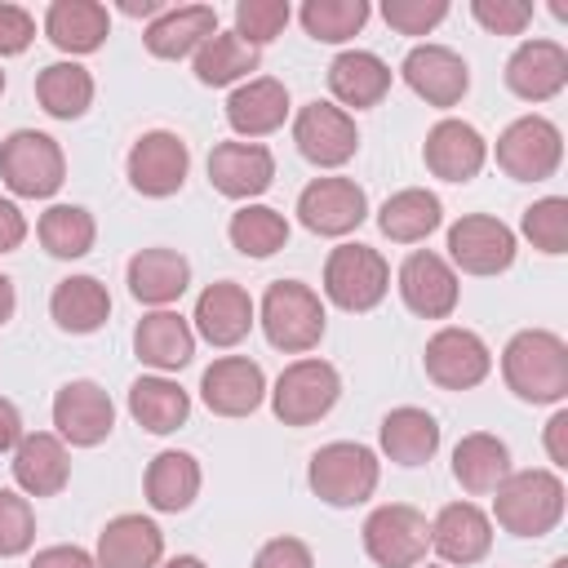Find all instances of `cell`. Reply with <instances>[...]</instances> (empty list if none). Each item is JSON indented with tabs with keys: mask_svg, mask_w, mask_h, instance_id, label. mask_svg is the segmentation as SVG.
<instances>
[{
	"mask_svg": "<svg viewBox=\"0 0 568 568\" xmlns=\"http://www.w3.org/2000/svg\"><path fill=\"white\" fill-rule=\"evenodd\" d=\"M506 390L524 404H564L568 399V342L550 328H524L501 351Z\"/></svg>",
	"mask_w": 568,
	"mask_h": 568,
	"instance_id": "1",
	"label": "cell"
},
{
	"mask_svg": "<svg viewBox=\"0 0 568 568\" xmlns=\"http://www.w3.org/2000/svg\"><path fill=\"white\" fill-rule=\"evenodd\" d=\"M568 506V488L559 470L532 466V470H510L493 488V519L510 537H546L559 528Z\"/></svg>",
	"mask_w": 568,
	"mask_h": 568,
	"instance_id": "2",
	"label": "cell"
},
{
	"mask_svg": "<svg viewBox=\"0 0 568 568\" xmlns=\"http://www.w3.org/2000/svg\"><path fill=\"white\" fill-rule=\"evenodd\" d=\"M257 324L266 333V342L284 355H306L320 346L324 328H328V311L324 297L302 284V280H275L266 284L262 302H257Z\"/></svg>",
	"mask_w": 568,
	"mask_h": 568,
	"instance_id": "3",
	"label": "cell"
},
{
	"mask_svg": "<svg viewBox=\"0 0 568 568\" xmlns=\"http://www.w3.org/2000/svg\"><path fill=\"white\" fill-rule=\"evenodd\" d=\"M377 479H382V462L359 439H333V444L315 448L311 453V466H306L311 493L324 506H337V510L364 506L377 493Z\"/></svg>",
	"mask_w": 568,
	"mask_h": 568,
	"instance_id": "4",
	"label": "cell"
},
{
	"mask_svg": "<svg viewBox=\"0 0 568 568\" xmlns=\"http://www.w3.org/2000/svg\"><path fill=\"white\" fill-rule=\"evenodd\" d=\"M266 395H271L275 422H284V426H315L342 399V373L328 359H320V355H302V359L284 364V373L275 377V386Z\"/></svg>",
	"mask_w": 568,
	"mask_h": 568,
	"instance_id": "5",
	"label": "cell"
},
{
	"mask_svg": "<svg viewBox=\"0 0 568 568\" xmlns=\"http://www.w3.org/2000/svg\"><path fill=\"white\" fill-rule=\"evenodd\" d=\"M0 182L18 200H49L67 182V155L58 138L40 129H13L0 142Z\"/></svg>",
	"mask_w": 568,
	"mask_h": 568,
	"instance_id": "6",
	"label": "cell"
},
{
	"mask_svg": "<svg viewBox=\"0 0 568 568\" xmlns=\"http://www.w3.org/2000/svg\"><path fill=\"white\" fill-rule=\"evenodd\" d=\"M390 293V266L373 244H337L324 257V297L346 311V315H364L373 306H382V297Z\"/></svg>",
	"mask_w": 568,
	"mask_h": 568,
	"instance_id": "7",
	"label": "cell"
},
{
	"mask_svg": "<svg viewBox=\"0 0 568 568\" xmlns=\"http://www.w3.org/2000/svg\"><path fill=\"white\" fill-rule=\"evenodd\" d=\"M493 160L515 182H546L564 164V133L546 115H519L497 133Z\"/></svg>",
	"mask_w": 568,
	"mask_h": 568,
	"instance_id": "8",
	"label": "cell"
},
{
	"mask_svg": "<svg viewBox=\"0 0 568 568\" xmlns=\"http://www.w3.org/2000/svg\"><path fill=\"white\" fill-rule=\"evenodd\" d=\"M364 555L377 568H417L430 550V524L417 506L408 501H386L377 510H368L364 528H359Z\"/></svg>",
	"mask_w": 568,
	"mask_h": 568,
	"instance_id": "9",
	"label": "cell"
},
{
	"mask_svg": "<svg viewBox=\"0 0 568 568\" xmlns=\"http://www.w3.org/2000/svg\"><path fill=\"white\" fill-rule=\"evenodd\" d=\"M124 173H129V186L146 200H169L186 186V173H191V146L173 133V129H146L129 155H124Z\"/></svg>",
	"mask_w": 568,
	"mask_h": 568,
	"instance_id": "10",
	"label": "cell"
},
{
	"mask_svg": "<svg viewBox=\"0 0 568 568\" xmlns=\"http://www.w3.org/2000/svg\"><path fill=\"white\" fill-rule=\"evenodd\" d=\"M368 217V195L355 178H342V173H328V178H311L297 195V222L311 231V235H328V240H342L351 231H359Z\"/></svg>",
	"mask_w": 568,
	"mask_h": 568,
	"instance_id": "11",
	"label": "cell"
},
{
	"mask_svg": "<svg viewBox=\"0 0 568 568\" xmlns=\"http://www.w3.org/2000/svg\"><path fill=\"white\" fill-rule=\"evenodd\" d=\"M293 142H297V155L315 169H342L346 160H355L359 151V129H355V115L342 111L337 102H306L297 106L293 115Z\"/></svg>",
	"mask_w": 568,
	"mask_h": 568,
	"instance_id": "12",
	"label": "cell"
},
{
	"mask_svg": "<svg viewBox=\"0 0 568 568\" xmlns=\"http://www.w3.org/2000/svg\"><path fill=\"white\" fill-rule=\"evenodd\" d=\"M515 231L493 213H462L448 226V266L462 275H501L515 262Z\"/></svg>",
	"mask_w": 568,
	"mask_h": 568,
	"instance_id": "13",
	"label": "cell"
},
{
	"mask_svg": "<svg viewBox=\"0 0 568 568\" xmlns=\"http://www.w3.org/2000/svg\"><path fill=\"white\" fill-rule=\"evenodd\" d=\"M422 368L439 390H475L493 373V351L479 333L444 324L422 351Z\"/></svg>",
	"mask_w": 568,
	"mask_h": 568,
	"instance_id": "14",
	"label": "cell"
},
{
	"mask_svg": "<svg viewBox=\"0 0 568 568\" xmlns=\"http://www.w3.org/2000/svg\"><path fill=\"white\" fill-rule=\"evenodd\" d=\"M395 288H399L404 306L422 320H448L457 311V297H462L457 271L435 248H413L395 271Z\"/></svg>",
	"mask_w": 568,
	"mask_h": 568,
	"instance_id": "15",
	"label": "cell"
},
{
	"mask_svg": "<svg viewBox=\"0 0 568 568\" xmlns=\"http://www.w3.org/2000/svg\"><path fill=\"white\" fill-rule=\"evenodd\" d=\"M115 430V404L93 377H75L53 395V435L71 448H98Z\"/></svg>",
	"mask_w": 568,
	"mask_h": 568,
	"instance_id": "16",
	"label": "cell"
},
{
	"mask_svg": "<svg viewBox=\"0 0 568 568\" xmlns=\"http://www.w3.org/2000/svg\"><path fill=\"white\" fill-rule=\"evenodd\" d=\"M399 75L426 106H439V111L457 106L470 89V67L448 44H413L399 62Z\"/></svg>",
	"mask_w": 568,
	"mask_h": 568,
	"instance_id": "17",
	"label": "cell"
},
{
	"mask_svg": "<svg viewBox=\"0 0 568 568\" xmlns=\"http://www.w3.org/2000/svg\"><path fill=\"white\" fill-rule=\"evenodd\" d=\"M253 324H257V306H253L248 288L235 284V280H217V284H209V288L195 297L191 328H195V337H204V342L217 346V351L240 346V342L253 333Z\"/></svg>",
	"mask_w": 568,
	"mask_h": 568,
	"instance_id": "18",
	"label": "cell"
},
{
	"mask_svg": "<svg viewBox=\"0 0 568 568\" xmlns=\"http://www.w3.org/2000/svg\"><path fill=\"white\" fill-rule=\"evenodd\" d=\"M200 399L213 417H248L266 399V373L248 355H222L200 373Z\"/></svg>",
	"mask_w": 568,
	"mask_h": 568,
	"instance_id": "19",
	"label": "cell"
},
{
	"mask_svg": "<svg viewBox=\"0 0 568 568\" xmlns=\"http://www.w3.org/2000/svg\"><path fill=\"white\" fill-rule=\"evenodd\" d=\"M501 80L519 102H550L568 89V49L559 40H546V36L524 40L506 58Z\"/></svg>",
	"mask_w": 568,
	"mask_h": 568,
	"instance_id": "20",
	"label": "cell"
},
{
	"mask_svg": "<svg viewBox=\"0 0 568 568\" xmlns=\"http://www.w3.org/2000/svg\"><path fill=\"white\" fill-rule=\"evenodd\" d=\"M422 160H426V173L439 178V182H470L488 164V142L475 124H466L457 115H444V120L430 124Z\"/></svg>",
	"mask_w": 568,
	"mask_h": 568,
	"instance_id": "21",
	"label": "cell"
},
{
	"mask_svg": "<svg viewBox=\"0 0 568 568\" xmlns=\"http://www.w3.org/2000/svg\"><path fill=\"white\" fill-rule=\"evenodd\" d=\"M209 182L217 195L253 204L275 182V155L262 142H217L209 151Z\"/></svg>",
	"mask_w": 568,
	"mask_h": 568,
	"instance_id": "22",
	"label": "cell"
},
{
	"mask_svg": "<svg viewBox=\"0 0 568 568\" xmlns=\"http://www.w3.org/2000/svg\"><path fill=\"white\" fill-rule=\"evenodd\" d=\"M430 550L453 568H470L493 550V519L475 501H448L430 519Z\"/></svg>",
	"mask_w": 568,
	"mask_h": 568,
	"instance_id": "23",
	"label": "cell"
},
{
	"mask_svg": "<svg viewBox=\"0 0 568 568\" xmlns=\"http://www.w3.org/2000/svg\"><path fill=\"white\" fill-rule=\"evenodd\" d=\"M124 284L133 293V302L151 306V311H164L173 306L186 288H191V262L178 253V248H164V244H151V248H138L124 266Z\"/></svg>",
	"mask_w": 568,
	"mask_h": 568,
	"instance_id": "24",
	"label": "cell"
},
{
	"mask_svg": "<svg viewBox=\"0 0 568 568\" xmlns=\"http://www.w3.org/2000/svg\"><path fill=\"white\" fill-rule=\"evenodd\" d=\"M209 36H217V9L213 4H169L160 18H151L142 27V44L160 62L195 58V49Z\"/></svg>",
	"mask_w": 568,
	"mask_h": 568,
	"instance_id": "25",
	"label": "cell"
},
{
	"mask_svg": "<svg viewBox=\"0 0 568 568\" xmlns=\"http://www.w3.org/2000/svg\"><path fill=\"white\" fill-rule=\"evenodd\" d=\"M133 355L155 373H178L195 359V328L182 311H146L133 328Z\"/></svg>",
	"mask_w": 568,
	"mask_h": 568,
	"instance_id": "26",
	"label": "cell"
},
{
	"mask_svg": "<svg viewBox=\"0 0 568 568\" xmlns=\"http://www.w3.org/2000/svg\"><path fill=\"white\" fill-rule=\"evenodd\" d=\"M13 484L22 497H58L71 479V453L53 430H31L13 448Z\"/></svg>",
	"mask_w": 568,
	"mask_h": 568,
	"instance_id": "27",
	"label": "cell"
},
{
	"mask_svg": "<svg viewBox=\"0 0 568 568\" xmlns=\"http://www.w3.org/2000/svg\"><path fill=\"white\" fill-rule=\"evenodd\" d=\"M98 568H160L164 564V532L151 515H115L98 532L93 550Z\"/></svg>",
	"mask_w": 568,
	"mask_h": 568,
	"instance_id": "28",
	"label": "cell"
},
{
	"mask_svg": "<svg viewBox=\"0 0 568 568\" xmlns=\"http://www.w3.org/2000/svg\"><path fill=\"white\" fill-rule=\"evenodd\" d=\"M288 111H293V106H288V89H284V80H275V75H253V80L235 84L231 98H226V124H231L244 142H257V138L284 129Z\"/></svg>",
	"mask_w": 568,
	"mask_h": 568,
	"instance_id": "29",
	"label": "cell"
},
{
	"mask_svg": "<svg viewBox=\"0 0 568 568\" xmlns=\"http://www.w3.org/2000/svg\"><path fill=\"white\" fill-rule=\"evenodd\" d=\"M44 36L58 53H67L71 62L84 53H98L111 36V13L98 0H53L44 9Z\"/></svg>",
	"mask_w": 568,
	"mask_h": 568,
	"instance_id": "30",
	"label": "cell"
},
{
	"mask_svg": "<svg viewBox=\"0 0 568 568\" xmlns=\"http://www.w3.org/2000/svg\"><path fill=\"white\" fill-rule=\"evenodd\" d=\"M328 93L342 111H368L390 93V67L373 49H342L328 62Z\"/></svg>",
	"mask_w": 568,
	"mask_h": 568,
	"instance_id": "31",
	"label": "cell"
},
{
	"mask_svg": "<svg viewBox=\"0 0 568 568\" xmlns=\"http://www.w3.org/2000/svg\"><path fill=\"white\" fill-rule=\"evenodd\" d=\"M200 484H204V470L195 462V453L186 448H164L146 462V475H142V493H146V506L160 510V515H178L186 510L195 497H200Z\"/></svg>",
	"mask_w": 568,
	"mask_h": 568,
	"instance_id": "32",
	"label": "cell"
},
{
	"mask_svg": "<svg viewBox=\"0 0 568 568\" xmlns=\"http://www.w3.org/2000/svg\"><path fill=\"white\" fill-rule=\"evenodd\" d=\"M49 315L62 333L89 337L111 320V293L98 275H67L49 293Z\"/></svg>",
	"mask_w": 568,
	"mask_h": 568,
	"instance_id": "33",
	"label": "cell"
},
{
	"mask_svg": "<svg viewBox=\"0 0 568 568\" xmlns=\"http://www.w3.org/2000/svg\"><path fill=\"white\" fill-rule=\"evenodd\" d=\"M377 444L395 466H426L439 453V422L417 404H399L382 417Z\"/></svg>",
	"mask_w": 568,
	"mask_h": 568,
	"instance_id": "34",
	"label": "cell"
},
{
	"mask_svg": "<svg viewBox=\"0 0 568 568\" xmlns=\"http://www.w3.org/2000/svg\"><path fill=\"white\" fill-rule=\"evenodd\" d=\"M129 417L151 435H173L191 417V395L164 373H142L129 386Z\"/></svg>",
	"mask_w": 568,
	"mask_h": 568,
	"instance_id": "35",
	"label": "cell"
},
{
	"mask_svg": "<svg viewBox=\"0 0 568 568\" xmlns=\"http://www.w3.org/2000/svg\"><path fill=\"white\" fill-rule=\"evenodd\" d=\"M506 475H510L506 439H497L488 430H470V435L457 439V448H453V479L462 484V493L488 497Z\"/></svg>",
	"mask_w": 568,
	"mask_h": 568,
	"instance_id": "36",
	"label": "cell"
},
{
	"mask_svg": "<svg viewBox=\"0 0 568 568\" xmlns=\"http://www.w3.org/2000/svg\"><path fill=\"white\" fill-rule=\"evenodd\" d=\"M439 222H444V204L426 186H404L386 195L377 209V231L395 244H422L430 231H439Z\"/></svg>",
	"mask_w": 568,
	"mask_h": 568,
	"instance_id": "37",
	"label": "cell"
},
{
	"mask_svg": "<svg viewBox=\"0 0 568 568\" xmlns=\"http://www.w3.org/2000/svg\"><path fill=\"white\" fill-rule=\"evenodd\" d=\"M191 67H195V80H200V84L226 89V84L253 80V71L262 67V49H253V44L240 40L235 31H222V27H217V36H209V40L195 49Z\"/></svg>",
	"mask_w": 568,
	"mask_h": 568,
	"instance_id": "38",
	"label": "cell"
},
{
	"mask_svg": "<svg viewBox=\"0 0 568 568\" xmlns=\"http://www.w3.org/2000/svg\"><path fill=\"white\" fill-rule=\"evenodd\" d=\"M36 102L53 120H80L93 106V75L80 62H49L36 71Z\"/></svg>",
	"mask_w": 568,
	"mask_h": 568,
	"instance_id": "39",
	"label": "cell"
},
{
	"mask_svg": "<svg viewBox=\"0 0 568 568\" xmlns=\"http://www.w3.org/2000/svg\"><path fill=\"white\" fill-rule=\"evenodd\" d=\"M36 240L44 244L49 257H62V262H75L93 248L98 240V222L84 204H49L36 222Z\"/></svg>",
	"mask_w": 568,
	"mask_h": 568,
	"instance_id": "40",
	"label": "cell"
},
{
	"mask_svg": "<svg viewBox=\"0 0 568 568\" xmlns=\"http://www.w3.org/2000/svg\"><path fill=\"white\" fill-rule=\"evenodd\" d=\"M226 235L244 257H271L288 244V217L271 204H240L226 222Z\"/></svg>",
	"mask_w": 568,
	"mask_h": 568,
	"instance_id": "41",
	"label": "cell"
},
{
	"mask_svg": "<svg viewBox=\"0 0 568 568\" xmlns=\"http://www.w3.org/2000/svg\"><path fill=\"white\" fill-rule=\"evenodd\" d=\"M302 18V31L320 44H346L351 36L364 31V22L373 18V4L368 0H306L297 9Z\"/></svg>",
	"mask_w": 568,
	"mask_h": 568,
	"instance_id": "42",
	"label": "cell"
},
{
	"mask_svg": "<svg viewBox=\"0 0 568 568\" xmlns=\"http://www.w3.org/2000/svg\"><path fill=\"white\" fill-rule=\"evenodd\" d=\"M519 235H524L537 253H546V257L568 253V200H564V195H541V200H532V204L524 209V217H519Z\"/></svg>",
	"mask_w": 568,
	"mask_h": 568,
	"instance_id": "43",
	"label": "cell"
},
{
	"mask_svg": "<svg viewBox=\"0 0 568 568\" xmlns=\"http://www.w3.org/2000/svg\"><path fill=\"white\" fill-rule=\"evenodd\" d=\"M288 18H293L288 0H240L231 31H235L240 40H248L253 49H262V44H271V40L288 27Z\"/></svg>",
	"mask_w": 568,
	"mask_h": 568,
	"instance_id": "44",
	"label": "cell"
},
{
	"mask_svg": "<svg viewBox=\"0 0 568 568\" xmlns=\"http://www.w3.org/2000/svg\"><path fill=\"white\" fill-rule=\"evenodd\" d=\"M36 541V510L31 497H22L18 488H0V559L27 555Z\"/></svg>",
	"mask_w": 568,
	"mask_h": 568,
	"instance_id": "45",
	"label": "cell"
},
{
	"mask_svg": "<svg viewBox=\"0 0 568 568\" xmlns=\"http://www.w3.org/2000/svg\"><path fill=\"white\" fill-rule=\"evenodd\" d=\"M382 18L399 36H430L448 18V0H382Z\"/></svg>",
	"mask_w": 568,
	"mask_h": 568,
	"instance_id": "46",
	"label": "cell"
},
{
	"mask_svg": "<svg viewBox=\"0 0 568 568\" xmlns=\"http://www.w3.org/2000/svg\"><path fill=\"white\" fill-rule=\"evenodd\" d=\"M532 4L528 0H470V18L488 31V36H524L532 22Z\"/></svg>",
	"mask_w": 568,
	"mask_h": 568,
	"instance_id": "47",
	"label": "cell"
},
{
	"mask_svg": "<svg viewBox=\"0 0 568 568\" xmlns=\"http://www.w3.org/2000/svg\"><path fill=\"white\" fill-rule=\"evenodd\" d=\"M36 40V18L13 4V0H0V58H18L27 53Z\"/></svg>",
	"mask_w": 568,
	"mask_h": 568,
	"instance_id": "48",
	"label": "cell"
},
{
	"mask_svg": "<svg viewBox=\"0 0 568 568\" xmlns=\"http://www.w3.org/2000/svg\"><path fill=\"white\" fill-rule=\"evenodd\" d=\"M253 568H315V555L302 537H271L257 546Z\"/></svg>",
	"mask_w": 568,
	"mask_h": 568,
	"instance_id": "49",
	"label": "cell"
},
{
	"mask_svg": "<svg viewBox=\"0 0 568 568\" xmlns=\"http://www.w3.org/2000/svg\"><path fill=\"white\" fill-rule=\"evenodd\" d=\"M31 568H98V559L84 550V546H44V550H36V559H31Z\"/></svg>",
	"mask_w": 568,
	"mask_h": 568,
	"instance_id": "50",
	"label": "cell"
},
{
	"mask_svg": "<svg viewBox=\"0 0 568 568\" xmlns=\"http://www.w3.org/2000/svg\"><path fill=\"white\" fill-rule=\"evenodd\" d=\"M546 457L555 470L568 466V408H555V417L546 422Z\"/></svg>",
	"mask_w": 568,
	"mask_h": 568,
	"instance_id": "51",
	"label": "cell"
},
{
	"mask_svg": "<svg viewBox=\"0 0 568 568\" xmlns=\"http://www.w3.org/2000/svg\"><path fill=\"white\" fill-rule=\"evenodd\" d=\"M22 240H27V217H22V209H18L13 200H0V253L22 248Z\"/></svg>",
	"mask_w": 568,
	"mask_h": 568,
	"instance_id": "52",
	"label": "cell"
},
{
	"mask_svg": "<svg viewBox=\"0 0 568 568\" xmlns=\"http://www.w3.org/2000/svg\"><path fill=\"white\" fill-rule=\"evenodd\" d=\"M22 435H27V430H22V413H18V404L0 395V453H13Z\"/></svg>",
	"mask_w": 568,
	"mask_h": 568,
	"instance_id": "53",
	"label": "cell"
},
{
	"mask_svg": "<svg viewBox=\"0 0 568 568\" xmlns=\"http://www.w3.org/2000/svg\"><path fill=\"white\" fill-rule=\"evenodd\" d=\"M164 9H169L164 0H120V13H129V18H146V22L160 18Z\"/></svg>",
	"mask_w": 568,
	"mask_h": 568,
	"instance_id": "54",
	"label": "cell"
},
{
	"mask_svg": "<svg viewBox=\"0 0 568 568\" xmlns=\"http://www.w3.org/2000/svg\"><path fill=\"white\" fill-rule=\"evenodd\" d=\"M13 311H18V293H13V280L0 271V328L13 320Z\"/></svg>",
	"mask_w": 568,
	"mask_h": 568,
	"instance_id": "55",
	"label": "cell"
},
{
	"mask_svg": "<svg viewBox=\"0 0 568 568\" xmlns=\"http://www.w3.org/2000/svg\"><path fill=\"white\" fill-rule=\"evenodd\" d=\"M160 568H209L200 555H173L169 564H160Z\"/></svg>",
	"mask_w": 568,
	"mask_h": 568,
	"instance_id": "56",
	"label": "cell"
},
{
	"mask_svg": "<svg viewBox=\"0 0 568 568\" xmlns=\"http://www.w3.org/2000/svg\"><path fill=\"white\" fill-rule=\"evenodd\" d=\"M550 568H568V555H559V559H555V564H550Z\"/></svg>",
	"mask_w": 568,
	"mask_h": 568,
	"instance_id": "57",
	"label": "cell"
},
{
	"mask_svg": "<svg viewBox=\"0 0 568 568\" xmlns=\"http://www.w3.org/2000/svg\"><path fill=\"white\" fill-rule=\"evenodd\" d=\"M417 568H439V564H417Z\"/></svg>",
	"mask_w": 568,
	"mask_h": 568,
	"instance_id": "58",
	"label": "cell"
},
{
	"mask_svg": "<svg viewBox=\"0 0 568 568\" xmlns=\"http://www.w3.org/2000/svg\"><path fill=\"white\" fill-rule=\"evenodd\" d=\"M0 93H4V71H0Z\"/></svg>",
	"mask_w": 568,
	"mask_h": 568,
	"instance_id": "59",
	"label": "cell"
}]
</instances>
